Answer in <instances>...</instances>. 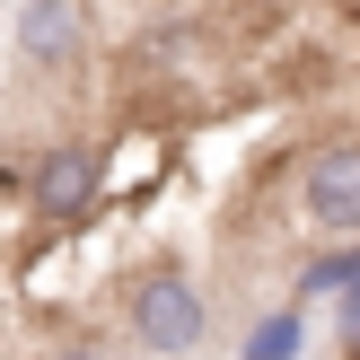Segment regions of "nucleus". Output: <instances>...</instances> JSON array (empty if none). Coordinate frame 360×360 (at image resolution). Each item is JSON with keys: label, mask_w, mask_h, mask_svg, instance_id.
<instances>
[{"label": "nucleus", "mask_w": 360, "mask_h": 360, "mask_svg": "<svg viewBox=\"0 0 360 360\" xmlns=\"http://www.w3.org/2000/svg\"><path fill=\"white\" fill-rule=\"evenodd\" d=\"M123 326H132V343L150 352V360H185V352H202L211 308H202V290H193V273L150 264V273L123 290Z\"/></svg>", "instance_id": "nucleus-1"}, {"label": "nucleus", "mask_w": 360, "mask_h": 360, "mask_svg": "<svg viewBox=\"0 0 360 360\" xmlns=\"http://www.w3.org/2000/svg\"><path fill=\"white\" fill-rule=\"evenodd\" d=\"M88 193H97V158L88 150H44L35 158V211H53V220H70V211H88Z\"/></svg>", "instance_id": "nucleus-4"}, {"label": "nucleus", "mask_w": 360, "mask_h": 360, "mask_svg": "<svg viewBox=\"0 0 360 360\" xmlns=\"http://www.w3.org/2000/svg\"><path fill=\"white\" fill-rule=\"evenodd\" d=\"M343 326H352V334H360V273H352V281H343Z\"/></svg>", "instance_id": "nucleus-6"}, {"label": "nucleus", "mask_w": 360, "mask_h": 360, "mask_svg": "<svg viewBox=\"0 0 360 360\" xmlns=\"http://www.w3.org/2000/svg\"><path fill=\"white\" fill-rule=\"evenodd\" d=\"M299 211L326 238H360V141H326L299 167Z\"/></svg>", "instance_id": "nucleus-3"}, {"label": "nucleus", "mask_w": 360, "mask_h": 360, "mask_svg": "<svg viewBox=\"0 0 360 360\" xmlns=\"http://www.w3.org/2000/svg\"><path fill=\"white\" fill-rule=\"evenodd\" d=\"M290 352H299V316H273L246 334V360H290Z\"/></svg>", "instance_id": "nucleus-5"}, {"label": "nucleus", "mask_w": 360, "mask_h": 360, "mask_svg": "<svg viewBox=\"0 0 360 360\" xmlns=\"http://www.w3.org/2000/svg\"><path fill=\"white\" fill-rule=\"evenodd\" d=\"M9 44H18V70L62 79V70L88 62V9H79V0H18Z\"/></svg>", "instance_id": "nucleus-2"}, {"label": "nucleus", "mask_w": 360, "mask_h": 360, "mask_svg": "<svg viewBox=\"0 0 360 360\" xmlns=\"http://www.w3.org/2000/svg\"><path fill=\"white\" fill-rule=\"evenodd\" d=\"M44 360H105V352H88V343H53Z\"/></svg>", "instance_id": "nucleus-7"}]
</instances>
